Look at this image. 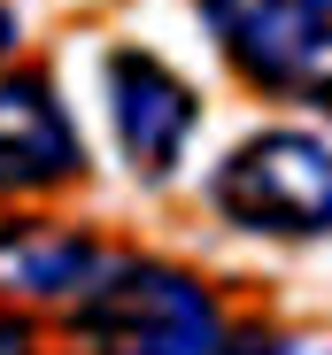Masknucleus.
Here are the masks:
<instances>
[{"mask_svg": "<svg viewBox=\"0 0 332 355\" xmlns=\"http://www.w3.org/2000/svg\"><path fill=\"white\" fill-rule=\"evenodd\" d=\"M101 108H108V139L132 162V178L171 186L193 132H201V93L162 62L155 46H108L101 62Z\"/></svg>", "mask_w": 332, "mask_h": 355, "instance_id": "20e7f679", "label": "nucleus"}, {"mask_svg": "<svg viewBox=\"0 0 332 355\" xmlns=\"http://www.w3.org/2000/svg\"><path fill=\"white\" fill-rule=\"evenodd\" d=\"M216 54L294 108H332V0H193Z\"/></svg>", "mask_w": 332, "mask_h": 355, "instance_id": "7ed1b4c3", "label": "nucleus"}, {"mask_svg": "<svg viewBox=\"0 0 332 355\" xmlns=\"http://www.w3.org/2000/svg\"><path fill=\"white\" fill-rule=\"evenodd\" d=\"M209 209L247 240H324L332 232V139L279 124L247 132L225 162L209 170Z\"/></svg>", "mask_w": 332, "mask_h": 355, "instance_id": "f03ea898", "label": "nucleus"}, {"mask_svg": "<svg viewBox=\"0 0 332 355\" xmlns=\"http://www.w3.org/2000/svg\"><path fill=\"white\" fill-rule=\"evenodd\" d=\"M85 178V132L46 70H0V201H39Z\"/></svg>", "mask_w": 332, "mask_h": 355, "instance_id": "39448f33", "label": "nucleus"}, {"mask_svg": "<svg viewBox=\"0 0 332 355\" xmlns=\"http://www.w3.org/2000/svg\"><path fill=\"white\" fill-rule=\"evenodd\" d=\"M70 332L85 355H216L225 347V309L178 263L108 255L101 278L78 293Z\"/></svg>", "mask_w": 332, "mask_h": 355, "instance_id": "f257e3e1", "label": "nucleus"}, {"mask_svg": "<svg viewBox=\"0 0 332 355\" xmlns=\"http://www.w3.org/2000/svg\"><path fill=\"white\" fill-rule=\"evenodd\" d=\"M108 248L62 216H0V293L8 302H78Z\"/></svg>", "mask_w": 332, "mask_h": 355, "instance_id": "423d86ee", "label": "nucleus"}, {"mask_svg": "<svg viewBox=\"0 0 332 355\" xmlns=\"http://www.w3.org/2000/svg\"><path fill=\"white\" fill-rule=\"evenodd\" d=\"M216 355H302V347H294L286 332H263V324H255V332H225Z\"/></svg>", "mask_w": 332, "mask_h": 355, "instance_id": "0eeeda50", "label": "nucleus"}, {"mask_svg": "<svg viewBox=\"0 0 332 355\" xmlns=\"http://www.w3.org/2000/svg\"><path fill=\"white\" fill-rule=\"evenodd\" d=\"M16 39H24V16L8 8V0H0V62H8V54H16Z\"/></svg>", "mask_w": 332, "mask_h": 355, "instance_id": "1a4fd4ad", "label": "nucleus"}, {"mask_svg": "<svg viewBox=\"0 0 332 355\" xmlns=\"http://www.w3.org/2000/svg\"><path fill=\"white\" fill-rule=\"evenodd\" d=\"M0 355H31V332H24V317H0Z\"/></svg>", "mask_w": 332, "mask_h": 355, "instance_id": "6e6552de", "label": "nucleus"}]
</instances>
